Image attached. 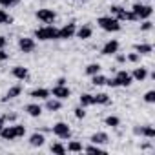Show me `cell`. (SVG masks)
Listing matches in <instances>:
<instances>
[{
    "label": "cell",
    "instance_id": "obj_6",
    "mask_svg": "<svg viewBox=\"0 0 155 155\" xmlns=\"http://www.w3.org/2000/svg\"><path fill=\"white\" fill-rule=\"evenodd\" d=\"M51 131H53L58 139H69V137H71V130H69V126H68L66 122H57Z\"/></svg>",
    "mask_w": 155,
    "mask_h": 155
},
{
    "label": "cell",
    "instance_id": "obj_20",
    "mask_svg": "<svg viewBox=\"0 0 155 155\" xmlns=\"http://www.w3.org/2000/svg\"><path fill=\"white\" fill-rule=\"evenodd\" d=\"M44 140H46V139H44L42 133H33V135L29 137V144L35 146V148H40V146L44 144Z\"/></svg>",
    "mask_w": 155,
    "mask_h": 155
},
{
    "label": "cell",
    "instance_id": "obj_37",
    "mask_svg": "<svg viewBox=\"0 0 155 155\" xmlns=\"http://www.w3.org/2000/svg\"><path fill=\"white\" fill-rule=\"evenodd\" d=\"M9 58V55L4 51V49H0V62H4V60H8Z\"/></svg>",
    "mask_w": 155,
    "mask_h": 155
},
{
    "label": "cell",
    "instance_id": "obj_23",
    "mask_svg": "<svg viewBox=\"0 0 155 155\" xmlns=\"http://www.w3.org/2000/svg\"><path fill=\"white\" fill-rule=\"evenodd\" d=\"M81 106H82V108L93 106V95H90V93H82V95H81Z\"/></svg>",
    "mask_w": 155,
    "mask_h": 155
},
{
    "label": "cell",
    "instance_id": "obj_10",
    "mask_svg": "<svg viewBox=\"0 0 155 155\" xmlns=\"http://www.w3.org/2000/svg\"><path fill=\"white\" fill-rule=\"evenodd\" d=\"M18 48L24 53H31V51H35V40L33 38H28V37H22L18 40Z\"/></svg>",
    "mask_w": 155,
    "mask_h": 155
},
{
    "label": "cell",
    "instance_id": "obj_7",
    "mask_svg": "<svg viewBox=\"0 0 155 155\" xmlns=\"http://www.w3.org/2000/svg\"><path fill=\"white\" fill-rule=\"evenodd\" d=\"M37 18H38L40 22H44V24H51V22H55L57 13H55L53 9H38V11H37Z\"/></svg>",
    "mask_w": 155,
    "mask_h": 155
},
{
    "label": "cell",
    "instance_id": "obj_9",
    "mask_svg": "<svg viewBox=\"0 0 155 155\" xmlns=\"http://www.w3.org/2000/svg\"><path fill=\"white\" fill-rule=\"evenodd\" d=\"M51 95H53L55 99L64 101V99H69L71 91H69V88H68V86H64V84H57V86L51 90Z\"/></svg>",
    "mask_w": 155,
    "mask_h": 155
},
{
    "label": "cell",
    "instance_id": "obj_41",
    "mask_svg": "<svg viewBox=\"0 0 155 155\" xmlns=\"http://www.w3.org/2000/svg\"><path fill=\"white\" fill-rule=\"evenodd\" d=\"M82 2H84V0H82Z\"/></svg>",
    "mask_w": 155,
    "mask_h": 155
},
{
    "label": "cell",
    "instance_id": "obj_35",
    "mask_svg": "<svg viewBox=\"0 0 155 155\" xmlns=\"http://www.w3.org/2000/svg\"><path fill=\"white\" fill-rule=\"evenodd\" d=\"M151 28H153V24H151L150 20H144V22L140 24V29H142V31H150Z\"/></svg>",
    "mask_w": 155,
    "mask_h": 155
},
{
    "label": "cell",
    "instance_id": "obj_18",
    "mask_svg": "<svg viewBox=\"0 0 155 155\" xmlns=\"http://www.w3.org/2000/svg\"><path fill=\"white\" fill-rule=\"evenodd\" d=\"M131 77H133V81L142 82L146 77H148V69H146V68H135V69H133V73H131Z\"/></svg>",
    "mask_w": 155,
    "mask_h": 155
},
{
    "label": "cell",
    "instance_id": "obj_39",
    "mask_svg": "<svg viewBox=\"0 0 155 155\" xmlns=\"http://www.w3.org/2000/svg\"><path fill=\"white\" fill-rule=\"evenodd\" d=\"M4 126H6V117L2 115V117H0V130H2Z\"/></svg>",
    "mask_w": 155,
    "mask_h": 155
},
{
    "label": "cell",
    "instance_id": "obj_14",
    "mask_svg": "<svg viewBox=\"0 0 155 155\" xmlns=\"http://www.w3.org/2000/svg\"><path fill=\"white\" fill-rule=\"evenodd\" d=\"M11 75L15 77V79H18V81H26L28 77H29V71H28L24 66H15V68L11 69Z\"/></svg>",
    "mask_w": 155,
    "mask_h": 155
},
{
    "label": "cell",
    "instance_id": "obj_21",
    "mask_svg": "<svg viewBox=\"0 0 155 155\" xmlns=\"http://www.w3.org/2000/svg\"><path fill=\"white\" fill-rule=\"evenodd\" d=\"M133 49H135V53H139V55H148V53L153 51V46H151V44H137Z\"/></svg>",
    "mask_w": 155,
    "mask_h": 155
},
{
    "label": "cell",
    "instance_id": "obj_12",
    "mask_svg": "<svg viewBox=\"0 0 155 155\" xmlns=\"http://www.w3.org/2000/svg\"><path fill=\"white\" fill-rule=\"evenodd\" d=\"M133 133H135V135H144V137H148V139H153V137H155V130H153L151 126H135V128H133Z\"/></svg>",
    "mask_w": 155,
    "mask_h": 155
},
{
    "label": "cell",
    "instance_id": "obj_36",
    "mask_svg": "<svg viewBox=\"0 0 155 155\" xmlns=\"http://www.w3.org/2000/svg\"><path fill=\"white\" fill-rule=\"evenodd\" d=\"M139 57H140L139 53H131V55H128V60H130V62H137Z\"/></svg>",
    "mask_w": 155,
    "mask_h": 155
},
{
    "label": "cell",
    "instance_id": "obj_1",
    "mask_svg": "<svg viewBox=\"0 0 155 155\" xmlns=\"http://www.w3.org/2000/svg\"><path fill=\"white\" fill-rule=\"evenodd\" d=\"M26 135V128L22 124H15V126H4L0 130V137L2 140H15Z\"/></svg>",
    "mask_w": 155,
    "mask_h": 155
},
{
    "label": "cell",
    "instance_id": "obj_38",
    "mask_svg": "<svg viewBox=\"0 0 155 155\" xmlns=\"http://www.w3.org/2000/svg\"><path fill=\"white\" fill-rule=\"evenodd\" d=\"M6 44H8V40H6L4 37H0V49H4V48H6Z\"/></svg>",
    "mask_w": 155,
    "mask_h": 155
},
{
    "label": "cell",
    "instance_id": "obj_30",
    "mask_svg": "<svg viewBox=\"0 0 155 155\" xmlns=\"http://www.w3.org/2000/svg\"><path fill=\"white\" fill-rule=\"evenodd\" d=\"M51 151H53V153H58V155H64V153H66V148H64L60 142H55V144H51Z\"/></svg>",
    "mask_w": 155,
    "mask_h": 155
},
{
    "label": "cell",
    "instance_id": "obj_28",
    "mask_svg": "<svg viewBox=\"0 0 155 155\" xmlns=\"http://www.w3.org/2000/svg\"><path fill=\"white\" fill-rule=\"evenodd\" d=\"M106 126H110V128H117L119 124H120V119L119 117H115V115H110V117H106Z\"/></svg>",
    "mask_w": 155,
    "mask_h": 155
},
{
    "label": "cell",
    "instance_id": "obj_25",
    "mask_svg": "<svg viewBox=\"0 0 155 155\" xmlns=\"http://www.w3.org/2000/svg\"><path fill=\"white\" fill-rule=\"evenodd\" d=\"M93 104H110V97H108L106 93L93 95Z\"/></svg>",
    "mask_w": 155,
    "mask_h": 155
},
{
    "label": "cell",
    "instance_id": "obj_32",
    "mask_svg": "<svg viewBox=\"0 0 155 155\" xmlns=\"http://www.w3.org/2000/svg\"><path fill=\"white\" fill-rule=\"evenodd\" d=\"M144 101H146L148 104H151V102H155V91H153V90H150V91H146V95H144Z\"/></svg>",
    "mask_w": 155,
    "mask_h": 155
},
{
    "label": "cell",
    "instance_id": "obj_2",
    "mask_svg": "<svg viewBox=\"0 0 155 155\" xmlns=\"http://www.w3.org/2000/svg\"><path fill=\"white\" fill-rule=\"evenodd\" d=\"M35 38L44 40V42H48V40H58V29L53 28V26H42V28L35 29Z\"/></svg>",
    "mask_w": 155,
    "mask_h": 155
},
{
    "label": "cell",
    "instance_id": "obj_3",
    "mask_svg": "<svg viewBox=\"0 0 155 155\" xmlns=\"http://www.w3.org/2000/svg\"><path fill=\"white\" fill-rule=\"evenodd\" d=\"M131 82H133V77H131V73H128V71H119V73L115 75V79L106 81V84L111 86V88H119V86L128 88Z\"/></svg>",
    "mask_w": 155,
    "mask_h": 155
},
{
    "label": "cell",
    "instance_id": "obj_26",
    "mask_svg": "<svg viewBox=\"0 0 155 155\" xmlns=\"http://www.w3.org/2000/svg\"><path fill=\"white\" fill-rule=\"evenodd\" d=\"M106 77L104 75H101V73H97V75H93V79H91V82H93V86H104L106 84Z\"/></svg>",
    "mask_w": 155,
    "mask_h": 155
},
{
    "label": "cell",
    "instance_id": "obj_40",
    "mask_svg": "<svg viewBox=\"0 0 155 155\" xmlns=\"http://www.w3.org/2000/svg\"><path fill=\"white\" fill-rule=\"evenodd\" d=\"M117 60H119V62H124V60H126V57H124V55H119V57H117Z\"/></svg>",
    "mask_w": 155,
    "mask_h": 155
},
{
    "label": "cell",
    "instance_id": "obj_11",
    "mask_svg": "<svg viewBox=\"0 0 155 155\" xmlns=\"http://www.w3.org/2000/svg\"><path fill=\"white\" fill-rule=\"evenodd\" d=\"M49 95H51V91L46 90V88H37V90H31L29 91V97L31 99H37V101H46V99H49Z\"/></svg>",
    "mask_w": 155,
    "mask_h": 155
},
{
    "label": "cell",
    "instance_id": "obj_4",
    "mask_svg": "<svg viewBox=\"0 0 155 155\" xmlns=\"http://www.w3.org/2000/svg\"><path fill=\"white\" fill-rule=\"evenodd\" d=\"M97 24H99L104 31H110V33H111V31H113V33H115V31H120V20H117V18L111 17V15H110V17H101V18L97 20Z\"/></svg>",
    "mask_w": 155,
    "mask_h": 155
},
{
    "label": "cell",
    "instance_id": "obj_22",
    "mask_svg": "<svg viewBox=\"0 0 155 155\" xmlns=\"http://www.w3.org/2000/svg\"><path fill=\"white\" fill-rule=\"evenodd\" d=\"M24 110H26L28 115H31V117H40V113H42V108H40L38 104H28Z\"/></svg>",
    "mask_w": 155,
    "mask_h": 155
},
{
    "label": "cell",
    "instance_id": "obj_8",
    "mask_svg": "<svg viewBox=\"0 0 155 155\" xmlns=\"http://www.w3.org/2000/svg\"><path fill=\"white\" fill-rule=\"evenodd\" d=\"M75 31H77V26L71 22V24H66L64 28L58 29V40H68V38H73L75 37Z\"/></svg>",
    "mask_w": 155,
    "mask_h": 155
},
{
    "label": "cell",
    "instance_id": "obj_16",
    "mask_svg": "<svg viewBox=\"0 0 155 155\" xmlns=\"http://www.w3.org/2000/svg\"><path fill=\"white\" fill-rule=\"evenodd\" d=\"M90 140H91L93 144H106V142L110 140V137H108V133L99 131V133H93V135L90 137Z\"/></svg>",
    "mask_w": 155,
    "mask_h": 155
},
{
    "label": "cell",
    "instance_id": "obj_33",
    "mask_svg": "<svg viewBox=\"0 0 155 155\" xmlns=\"http://www.w3.org/2000/svg\"><path fill=\"white\" fill-rule=\"evenodd\" d=\"M17 4H18V0H0V6H4V8H11Z\"/></svg>",
    "mask_w": 155,
    "mask_h": 155
},
{
    "label": "cell",
    "instance_id": "obj_5",
    "mask_svg": "<svg viewBox=\"0 0 155 155\" xmlns=\"http://www.w3.org/2000/svg\"><path fill=\"white\" fill-rule=\"evenodd\" d=\"M131 11L137 17V20H148L153 15V8L151 6H144V4H133Z\"/></svg>",
    "mask_w": 155,
    "mask_h": 155
},
{
    "label": "cell",
    "instance_id": "obj_27",
    "mask_svg": "<svg viewBox=\"0 0 155 155\" xmlns=\"http://www.w3.org/2000/svg\"><path fill=\"white\" fill-rule=\"evenodd\" d=\"M97 73H101V64H90V66H86V75L93 77Z\"/></svg>",
    "mask_w": 155,
    "mask_h": 155
},
{
    "label": "cell",
    "instance_id": "obj_29",
    "mask_svg": "<svg viewBox=\"0 0 155 155\" xmlns=\"http://www.w3.org/2000/svg\"><path fill=\"white\" fill-rule=\"evenodd\" d=\"M82 151H86V153H104V150H102V148H99V144L86 146V148H82Z\"/></svg>",
    "mask_w": 155,
    "mask_h": 155
},
{
    "label": "cell",
    "instance_id": "obj_31",
    "mask_svg": "<svg viewBox=\"0 0 155 155\" xmlns=\"http://www.w3.org/2000/svg\"><path fill=\"white\" fill-rule=\"evenodd\" d=\"M11 22H13V18L4 9H0V24H11Z\"/></svg>",
    "mask_w": 155,
    "mask_h": 155
},
{
    "label": "cell",
    "instance_id": "obj_19",
    "mask_svg": "<svg viewBox=\"0 0 155 155\" xmlns=\"http://www.w3.org/2000/svg\"><path fill=\"white\" fill-rule=\"evenodd\" d=\"M46 108L49 111H58L62 108V101L60 99H46Z\"/></svg>",
    "mask_w": 155,
    "mask_h": 155
},
{
    "label": "cell",
    "instance_id": "obj_24",
    "mask_svg": "<svg viewBox=\"0 0 155 155\" xmlns=\"http://www.w3.org/2000/svg\"><path fill=\"white\" fill-rule=\"evenodd\" d=\"M66 151H71V153H79V151H82V144H81V142H77V140H71V142L68 144Z\"/></svg>",
    "mask_w": 155,
    "mask_h": 155
},
{
    "label": "cell",
    "instance_id": "obj_15",
    "mask_svg": "<svg viewBox=\"0 0 155 155\" xmlns=\"http://www.w3.org/2000/svg\"><path fill=\"white\" fill-rule=\"evenodd\" d=\"M22 93V86L20 84H17V86H13V88H9V91L6 93V97L2 99V102H8V101H11V99H15V97H18Z\"/></svg>",
    "mask_w": 155,
    "mask_h": 155
},
{
    "label": "cell",
    "instance_id": "obj_34",
    "mask_svg": "<svg viewBox=\"0 0 155 155\" xmlns=\"http://www.w3.org/2000/svg\"><path fill=\"white\" fill-rule=\"evenodd\" d=\"M75 117H77V119H84V117H86V111H84V108H82V106L75 108Z\"/></svg>",
    "mask_w": 155,
    "mask_h": 155
},
{
    "label": "cell",
    "instance_id": "obj_17",
    "mask_svg": "<svg viewBox=\"0 0 155 155\" xmlns=\"http://www.w3.org/2000/svg\"><path fill=\"white\" fill-rule=\"evenodd\" d=\"M75 35L79 37V38H82V40H86V38H90L93 35V29L90 26H82V28H79V29L75 31Z\"/></svg>",
    "mask_w": 155,
    "mask_h": 155
},
{
    "label": "cell",
    "instance_id": "obj_13",
    "mask_svg": "<svg viewBox=\"0 0 155 155\" xmlns=\"http://www.w3.org/2000/svg\"><path fill=\"white\" fill-rule=\"evenodd\" d=\"M119 51V42L117 40H108L104 46H102V55H115Z\"/></svg>",
    "mask_w": 155,
    "mask_h": 155
}]
</instances>
